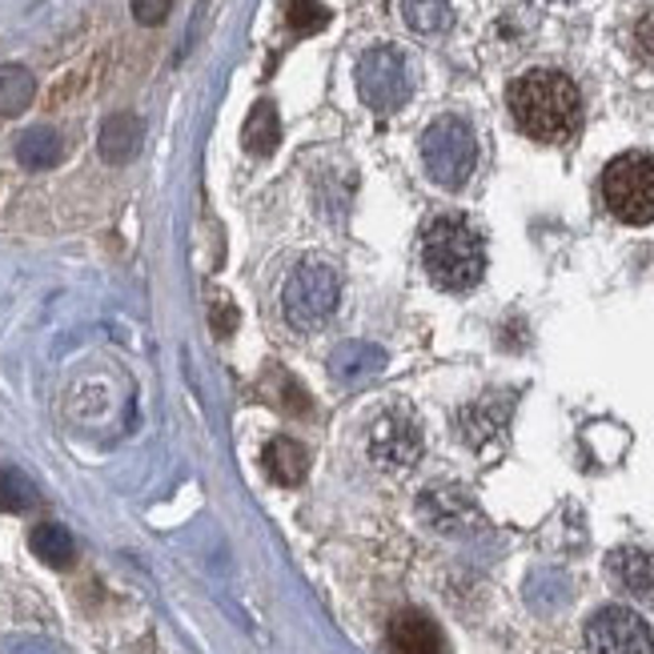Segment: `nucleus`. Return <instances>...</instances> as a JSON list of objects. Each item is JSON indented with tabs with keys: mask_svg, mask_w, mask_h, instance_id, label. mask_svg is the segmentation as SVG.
<instances>
[{
	"mask_svg": "<svg viewBox=\"0 0 654 654\" xmlns=\"http://www.w3.org/2000/svg\"><path fill=\"white\" fill-rule=\"evenodd\" d=\"M510 112L526 136L558 145V141L574 136L582 121L579 85L558 69H531L510 85Z\"/></svg>",
	"mask_w": 654,
	"mask_h": 654,
	"instance_id": "f257e3e1",
	"label": "nucleus"
},
{
	"mask_svg": "<svg viewBox=\"0 0 654 654\" xmlns=\"http://www.w3.org/2000/svg\"><path fill=\"white\" fill-rule=\"evenodd\" d=\"M421 261H426L430 282L438 289H450V294L474 289L481 282V273H486L481 237L462 217H438L426 229V237H421Z\"/></svg>",
	"mask_w": 654,
	"mask_h": 654,
	"instance_id": "f03ea898",
	"label": "nucleus"
},
{
	"mask_svg": "<svg viewBox=\"0 0 654 654\" xmlns=\"http://www.w3.org/2000/svg\"><path fill=\"white\" fill-rule=\"evenodd\" d=\"M421 160H426V174L442 189H462L478 165L474 129L462 117H438L421 133Z\"/></svg>",
	"mask_w": 654,
	"mask_h": 654,
	"instance_id": "7ed1b4c3",
	"label": "nucleus"
},
{
	"mask_svg": "<svg viewBox=\"0 0 654 654\" xmlns=\"http://www.w3.org/2000/svg\"><path fill=\"white\" fill-rule=\"evenodd\" d=\"M603 201L618 222L651 225L654 222V157L646 153H622L606 165Z\"/></svg>",
	"mask_w": 654,
	"mask_h": 654,
	"instance_id": "20e7f679",
	"label": "nucleus"
},
{
	"mask_svg": "<svg viewBox=\"0 0 654 654\" xmlns=\"http://www.w3.org/2000/svg\"><path fill=\"white\" fill-rule=\"evenodd\" d=\"M337 297H342V285H337V273L321 261H301L289 282H285L282 306L285 321L294 330H321L325 321L334 318Z\"/></svg>",
	"mask_w": 654,
	"mask_h": 654,
	"instance_id": "39448f33",
	"label": "nucleus"
},
{
	"mask_svg": "<svg viewBox=\"0 0 654 654\" xmlns=\"http://www.w3.org/2000/svg\"><path fill=\"white\" fill-rule=\"evenodd\" d=\"M358 93L373 112H394L402 109L414 93V76H409V61L397 49L382 45L370 49L358 61Z\"/></svg>",
	"mask_w": 654,
	"mask_h": 654,
	"instance_id": "423d86ee",
	"label": "nucleus"
},
{
	"mask_svg": "<svg viewBox=\"0 0 654 654\" xmlns=\"http://www.w3.org/2000/svg\"><path fill=\"white\" fill-rule=\"evenodd\" d=\"M586 646L591 654H654V634L642 615L627 606H606L586 622Z\"/></svg>",
	"mask_w": 654,
	"mask_h": 654,
	"instance_id": "0eeeda50",
	"label": "nucleus"
},
{
	"mask_svg": "<svg viewBox=\"0 0 654 654\" xmlns=\"http://www.w3.org/2000/svg\"><path fill=\"white\" fill-rule=\"evenodd\" d=\"M421 454V430L418 421L402 414V409H390L370 426V457L385 469H402L414 466Z\"/></svg>",
	"mask_w": 654,
	"mask_h": 654,
	"instance_id": "6e6552de",
	"label": "nucleus"
},
{
	"mask_svg": "<svg viewBox=\"0 0 654 654\" xmlns=\"http://www.w3.org/2000/svg\"><path fill=\"white\" fill-rule=\"evenodd\" d=\"M390 651L394 654H442V630L421 610H402L390 622Z\"/></svg>",
	"mask_w": 654,
	"mask_h": 654,
	"instance_id": "1a4fd4ad",
	"label": "nucleus"
},
{
	"mask_svg": "<svg viewBox=\"0 0 654 654\" xmlns=\"http://www.w3.org/2000/svg\"><path fill=\"white\" fill-rule=\"evenodd\" d=\"M261 469H265V478L277 481V486H297L309 469L306 445L294 442V438H273V442L261 450Z\"/></svg>",
	"mask_w": 654,
	"mask_h": 654,
	"instance_id": "9d476101",
	"label": "nucleus"
},
{
	"mask_svg": "<svg viewBox=\"0 0 654 654\" xmlns=\"http://www.w3.org/2000/svg\"><path fill=\"white\" fill-rule=\"evenodd\" d=\"M385 366V354L382 349H373L370 342H346L342 349H334V358H330V373H334L342 385H361L366 378Z\"/></svg>",
	"mask_w": 654,
	"mask_h": 654,
	"instance_id": "9b49d317",
	"label": "nucleus"
},
{
	"mask_svg": "<svg viewBox=\"0 0 654 654\" xmlns=\"http://www.w3.org/2000/svg\"><path fill=\"white\" fill-rule=\"evenodd\" d=\"M100 157L109 160V165H124V160L136 157V148H141V121H136L133 112H112L109 121L100 124Z\"/></svg>",
	"mask_w": 654,
	"mask_h": 654,
	"instance_id": "f8f14e48",
	"label": "nucleus"
},
{
	"mask_svg": "<svg viewBox=\"0 0 654 654\" xmlns=\"http://www.w3.org/2000/svg\"><path fill=\"white\" fill-rule=\"evenodd\" d=\"M610 574L622 591L630 594H642V598H651L654 594V555L651 550H639V546H627V550H615L610 555Z\"/></svg>",
	"mask_w": 654,
	"mask_h": 654,
	"instance_id": "ddd939ff",
	"label": "nucleus"
},
{
	"mask_svg": "<svg viewBox=\"0 0 654 654\" xmlns=\"http://www.w3.org/2000/svg\"><path fill=\"white\" fill-rule=\"evenodd\" d=\"M28 546H33V555L52 570H69L76 558V546H73V534L57 526V522H40L37 531L28 534Z\"/></svg>",
	"mask_w": 654,
	"mask_h": 654,
	"instance_id": "4468645a",
	"label": "nucleus"
},
{
	"mask_svg": "<svg viewBox=\"0 0 654 654\" xmlns=\"http://www.w3.org/2000/svg\"><path fill=\"white\" fill-rule=\"evenodd\" d=\"M241 141L253 157H270L277 141H282V121H277V109H273L270 100H258L253 112L246 117V129H241Z\"/></svg>",
	"mask_w": 654,
	"mask_h": 654,
	"instance_id": "2eb2a0df",
	"label": "nucleus"
},
{
	"mask_svg": "<svg viewBox=\"0 0 654 654\" xmlns=\"http://www.w3.org/2000/svg\"><path fill=\"white\" fill-rule=\"evenodd\" d=\"M16 160H21L25 169H52V165L61 160V133L49 129V124H37V129L21 133V141H16Z\"/></svg>",
	"mask_w": 654,
	"mask_h": 654,
	"instance_id": "dca6fc26",
	"label": "nucleus"
},
{
	"mask_svg": "<svg viewBox=\"0 0 654 654\" xmlns=\"http://www.w3.org/2000/svg\"><path fill=\"white\" fill-rule=\"evenodd\" d=\"M37 97V81L25 64H0V117L25 112Z\"/></svg>",
	"mask_w": 654,
	"mask_h": 654,
	"instance_id": "f3484780",
	"label": "nucleus"
},
{
	"mask_svg": "<svg viewBox=\"0 0 654 654\" xmlns=\"http://www.w3.org/2000/svg\"><path fill=\"white\" fill-rule=\"evenodd\" d=\"M40 502L37 486L21 474V469L4 466L0 469V510H9V514H25Z\"/></svg>",
	"mask_w": 654,
	"mask_h": 654,
	"instance_id": "a211bd4d",
	"label": "nucleus"
},
{
	"mask_svg": "<svg viewBox=\"0 0 654 654\" xmlns=\"http://www.w3.org/2000/svg\"><path fill=\"white\" fill-rule=\"evenodd\" d=\"M402 16L414 33H442L450 25V0H402Z\"/></svg>",
	"mask_w": 654,
	"mask_h": 654,
	"instance_id": "6ab92c4d",
	"label": "nucleus"
},
{
	"mask_svg": "<svg viewBox=\"0 0 654 654\" xmlns=\"http://www.w3.org/2000/svg\"><path fill=\"white\" fill-rule=\"evenodd\" d=\"M285 25L294 33H321L330 25V9L321 0H285Z\"/></svg>",
	"mask_w": 654,
	"mask_h": 654,
	"instance_id": "aec40b11",
	"label": "nucleus"
},
{
	"mask_svg": "<svg viewBox=\"0 0 654 654\" xmlns=\"http://www.w3.org/2000/svg\"><path fill=\"white\" fill-rule=\"evenodd\" d=\"M630 45H634L642 64H654V9L634 21V28H630Z\"/></svg>",
	"mask_w": 654,
	"mask_h": 654,
	"instance_id": "412c9836",
	"label": "nucleus"
},
{
	"mask_svg": "<svg viewBox=\"0 0 654 654\" xmlns=\"http://www.w3.org/2000/svg\"><path fill=\"white\" fill-rule=\"evenodd\" d=\"M210 321H213V334H222V337H229L237 330V309H234V301H225V297H217L213 301V309H210Z\"/></svg>",
	"mask_w": 654,
	"mask_h": 654,
	"instance_id": "4be33fe9",
	"label": "nucleus"
},
{
	"mask_svg": "<svg viewBox=\"0 0 654 654\" xmlns=\"http://www.w3.org/2000/svg\"><path fill=\"white\" fill-rule=\"evenodd\" d=\"M174 9V0H133V16L141 25H160Z\"/></svg>",
	"mask_w": 654,
	"mask_h": 654,
	"instance_id": "5701e85b",
	"label": "nucleus"
}]
</instances>
